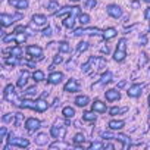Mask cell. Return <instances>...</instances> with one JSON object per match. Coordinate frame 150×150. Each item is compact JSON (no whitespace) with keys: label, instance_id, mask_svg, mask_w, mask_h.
I'll return each mask as SVG.
<instances>
[{"label":"cell","instance_id":"1","mask_svg":"<svg viewBox=\"0 0 150 150\" xmlns=\"http://www.w3.org/2000/svg\"><path fill=\"white\" fill-rule=\"evenodd\" d=\"M9 144L12 146H18V147H28L30 146V141L27 138H21V137H9Z\"/></svg>","mask_w":150,"mask_h":150},{"label":"cell","instance_id":"2","mask_svg":"<svg viewBox=\"0 0 150 150\" xmlns=\"http://www.w3.org/2000/svg\"><path fill=\"white\" fill-rule=\"evenodd\" d=\"M106 12H108V15H110L112 18H119V16H122V9H121L118 5H109V6L106 8Z\"/></svg>","mask_w":150,"mask_h":150},{"label":"cell","instance_id":"3","mask_svg":"<svg viewBox=\"0 0 150 150\" xmlns=\"http://www.w3.org/2000/svg\"><path fill=\"white\" fill-rule=\"evenodd\" d=\"M143 88H144L143 84H134V86L129 87V90H128L127 93H128L129 97H138V96L143 93Z\"/></svg>","mask_w":150,"mask_h":150},{"label":"cell","instance_id":"4","mask_svg":"<svg viewBox=\"0 0 150 150\" xmlns=\"http://www.w3.org/2000/svg\"><path fill=\"white\" fill-rule=\"evenodd\" d=\"M40 121L38 119H35V118H28L27 119V122H25V128L30 131V132H33V131H35V129H38L40 128Z\"/></svg>","mask_w":150,"mask_h":150},{"label":"cell","instance_id":"5","mask_svg":"<svg viewBox=\"0 0 150 150\" xmlns=\"http://www.w3.org/2000/svg\"><path fill=\"white\" fill-rule=\"evenodd\" d=\"M65 91L68 93H77L80 91V84L77 80H69L66 84H65Z\"/></svg>","mask_w":150,"mask_h":150},{"label":"cell","instance_id":"6","mask_svg":"<svg viewBox=\"0 0 150 150\" xmlns=\"http://www.w3.org/2000/svg\"><path fill=\"white\" fill-rule=\"evenodd\" d=\"M27 52H28L31 56H34V57H38V59L43 57V49H41L40 46H28V47H27Z\"/></svg>","mask_w":150,"mask_h":150},{"label":"cell","instance_id":"7","mask_svg":"<svg viewBox=\"0 0 150 150\" xmlns=\"http://www.w3.org/2000/svg\"><path fill=\"white\" fill-rule=\"evenodd\" d=\"M18 18H21V16H13V15L3 13L2 16H0V21H2V25L3 27H8V25H12L15 22V19H18Z\"/></svg>","mask_w":150,"mask_h":150},{"label":"cell","instance_id":"8","mask_svg":"<svg viewBox=\"0 0 150 150\" xmlns=\"http://www.w3.org/2000/svg\"><path fill=\"white\" fill-rule=\"evenodd\" d=\"M62 78H63V74L62 72H52L50 75H49V83L50 84H59L60 81H62Z\"/></svg>","mask_w":150,"mask_h":150},{"label":"cell","instance_id":"9","mask_svg":"<svg viewBox=\"0 0 150 150\" xmlns=\"http://www.w3.org/2000/svg\"><path fill=\"white\" fill-rule=\"evenodd\" d=\"M105 97H106V100H109V102H115V100H118V99L121 97V94H119L118 90L112 88V90H108V91L105 93Z\"/></svg>","mask_w":150,"mask_h":150},{"label":"cell","instance_id":"10","mask_svg":"<svg viewBox=\"0 0 150 150\" xmlns=\"http://www.w3.org/2000/svg\"><path fill=\"white\" fill-rule=\"evenodd\" d=\"M9 3L18 9H27L28 8V0H9Z\"/></svg>","mask_w":150,"mask_h":150},{"label":"cell","instance_id":"11","mask_svg":"<svg viewBox=\"0 0 150 150\" xmlns=\"http://www.w3.org/2000/svg\"><path fill=\"white\" fill-rule=\"evenodd\" d=\"M50 134H52V137H54V138H60V137H63V134H65V128H63V127H52Z\"/></svg>","mask_w":150,"mask_h":150},{"label":"cell","instance_id":"12","mask_svg":"<svg viewBox=\"0 0 150 150\" xmlns=\"http://www.w3.org/2000/svg\"><path fill=\"white\" fill-rule=\"evenodd\" d=\"M21 108H25V109H35L37 110V100L33 102V100H28V99H24L21 103H19Z\"/></svg>","mask_w":150,"mask_h":150},{"label":"cell","instance_id":"13","mask_svg":"<svg viewBox=\"0 0 150 150\" xmlns=\"http://www.w3.org/2000/svg\"><path fill=\"white\" fill-rule=\"evenodd\" d=\"M93 110L94 112H106V105L105 103H102L100 100H96L94 103H93Z\"/></svg>","mask_w":150,"mask_h":150},{"label":"cell","instance_id":"14","mask_svg":"<svg viewBox=\"0 0 150 150\" xmlns=\"http://www.w3.org/2000/svg\"><path fill=\"white\" fill-rule=\"evenodd\" d=\"M88 102H90V99H88L87 96H78L77 99H75V103H77V106H80V108L87 106Z\"/></svg>","mask_w":150,"mask_h":150},{"label":"cell","instance_id":"15","mask_svg":"<svg viewBox=\"0 0 150 150\" xmlns=\"http://www.w3.org/2000/svg\"><path fill=\"white\" fill-rule=\"evenodd\" d=\"M33 22H34L35 25H44V24L47 22V18H46L44 15H34V16H33Z\"/></svg>","mask_w":150,"mask_h":150},{"label":"cell","instance_id":"16","mask_svg":"<svg viewBox=\"0 0 150 150\" xmlns=\"http://www.w3.org/2000/svg\"><path fill=\"white\" fill-rule=\"evenodd\" d=\"M116 35V30L115 28H106L105 31H103V38L105 40H110V38H113Z\"/></svg>","mask_w":150,"mask_h":150},{"label":"cell","instance_id":"17","mask_svg":"<svg viewBox=\"0 0 150 150\" xmlns=\"http://www.w3.org/2000/svg\"><path fill=\"white\" fill-rule=\"evenodd\" d=\"M125 56H127V52H125V50L116 49V52H115V54H113V59H115L116 62H122V60L125 59Z\"/></svg>","mask_w":150,"mask_h":150},{"label":"cell","instance_id":"18","mask_svg":"<svg viewBox=\"0 0 150 150\" xmlns=\"http://www.w3.org/2000/svg\"><path fill=\"white\" fill-rule=\"evenodd\" d=\"M47 141H49L47 134H38V135L35 137V143H37L38 146H44V144H47Z\"/></svg>","mask_w":150,"mask_h":150},{"label":"cell","instance_id":"19","mask_svg":"<svg viewBox=\"0 0 150 150\" xmlns=\"http://www.w3.org/2000/svg\"><path fill=\"white\" fill-rule=\"evenodd\" d=\"M62 115H63L65 118H74V115H75V109L71 108V106H66V108H63Z\"/></svg>","mask_w":150,"mask_h":150},{"label":"cell","instance_id":"20","mask_svg":"<svg viewBox=\"0 0 150 150\" xmlns=\"http://www.w3.org/2000/svg\"><path fill=\"white\" fill-rule=\"evenodd\" d=\"M108 125L110 129H121L124 127V121H110Z\"/></svg>","mask_w":150,"mask_h":150},{"label":"cell","instance_id":"21","mask_svg":"<svg viewBox=\"0 0 150 150\" xmlns=\"http://www.w3.org/2000/svg\"><path fill=\"white\" fill-rule=\"evenodd\" d=\"M47 108H49L47 102H44L43 99L37 100V110H38V112H44V110H47Z\"/></svg>","mask_w":150,"mask_h":150},{"label":"cell","instance_id":"22","mask_svg":"<svg viewBox=\"0 0 150 150\" xmlns=\"http://www.w3.org/2000/svg\"><path fill=\"white\" fill-rule=\"evenodd\" d=\"M110 80H112V72H110V71H108V72H105V74L102 75V78H100V84L110 83Z\"/></svg>","mask_w":150,"mask_h":150},{"label":"cell","instance_id":"23","mask_svg":"<svg viewBox=\"0 0 150 150\" xmlns=\"http://www.w3.org/2000/svg\"><path fill=\"white\" fill-rule=\"evenodd\" d=\"M83 118H84V121H88V122H93V121H96L94 110H93V112H86V113L83 115Z\"/></svg>","mask_w":150,"mask_h":150},{"label":"cell","instance_id":"24","mask_svg":"<svg viewBox=\"0 0 150 150\" xmlns=\"http://www.w3.org/2000/svg\"><path fill=\"white\" fill-rule=\"evenodd\" d=\"M27 78H28V72H24L21 75V78L18 80V87H24L27 84Z\"/></svg>","mask_w":150,"mask_h":150},{"label":"cell","instance_id":"25","mask_svg":"<svg viewBox=\"0 0 150 150\" xmlns=\"http://www.w3.org/2000/svg\"><path fill=\"white\" fill-rule=\"evenodd\" d=\"M47 9H49V12H50V13H56V12H57L56 9H59L57 2H50V3L47 5Z\"/></svg>","mask_w":150,"mask_h":150},{"label":"cell","instance_id":"26","mask_svg":"<svg viewBox=\"0 0 150 150\" xmlns=\"http://www.w3.org/2000/svg\"><path fill=\"white\" fill-rule=\"evenodd\" d=\"M59 50H60V52H63V53L69 52V50H71L69 43H66V41H60V43H59Z\"/></svg>","mask_w":150,"mask_h":150},{"label":"cell","instance_id":"27","mask_svg":"<svg viewBox=\"0 0 150 150\" xmlns=\"http://www.w3.org/2000/svg\"><path fill=\"white\" fill-rule=\"evenodd\" d=\"M11 54H12V56H16V57H21V54H22V49H21L19 46H15V47L11 49Z\"/></svg>","mask_w":150,"mask_h":150},{"label":"cell","instance_id":"28","mask_svg":"<svg viewBox=\"0 0 150 150\" xmlns=\"http://www.w3.org/2000/svg\"><path fill=\"white\" fill-rule=\"evenodd\" d=\"M33 78H34L35 81H43V80H44V72H43V71H35V72L33 74Z\"/></svg>","mask_w":150,"mask_h":150},{"label":"cell","instance_id":"29","mask_svg":"<svg viewBox=\"0 0 150 150\" xmlns=\"http://www.w3.org/2000/svg\"><path fill=\"white\" fill-rule=\"evenodd\" d=\"M80 22H81V25H87L90 22V16L87 13H81L80 15Z\"/></svg>","mask_w":150,"mask_h":150},{"label":"cell","instance_id":"30","mask_svg":"<svg viewBox=\"0 0 150 150\" xmlns=\"http://www.w3.org/2000/svg\"><path fill=\"white\" fill-rule=\"evenodd\" d=\"M87 49H88V43H87V41H81V43H78V47H77L78 53H81V52H86Z\"/></svg>","mask_w":150,"mask_h":150},{"label":"cell","instance_id":"31","mask_svg":"<svg viewBox=\"0 0 150 150\" xmlns=\"http://www.w3.org/2000/svg\"><path fill=\"white\" fill-rule=\"evenodd\" d=\"M84 140H86V137H84V134H75V137H74V143H77V144H80V143H84Z\"/></svg>","mask_w":150,"mask_h":150},{"label":"cell","instance_id":"32","mask_svg":"<svg viewBox=\"0 0 150 150\" xmlns=\"http://www.w3.org/2000/svg\"><path fill=\"white\" fill-rule=\"evenodd\" d=\"M116 138H118L119 141H122L125 146H128V144H129V138H128L127 135H124V134H118V135H116Z\"/></svg>","mask_w":150,"mask_h":150},{"label":"cell","instance_id":"33","mask_svg":"<svg viewBox=\"0 0 150 150\" xmlns=\"http://www.w3.org/2000/svg\"><path fill=\"white\" fill-rule=\"evenodd\" d=\"M63 24H65V27L72 28V27H74V13H71V16H69V18H68V19H66Z\"/></svg>","mask_w":150,"mask_h":150},{"label":"cell","instance_id":"34","mask_svg":"<svg viewBox=\"0 0 150 150\" xmlns=\"http://www.w3.org/2000/svg\"><path fill=\"white\" fill-rule=\"evenodd\" d=\"M97 5V0H87V3H86V8L87 9H93L94 6Z\"/></svg>","mask_w":150,"mask_h":150},{"label":"cell","instance_id":"35","mask_svg":"<svg viewBox=\"0 0 150 150\" xmlns=\"http://www.w3.org/2000/svg\"><path fill=\"white\" fill-rule=\"evenodd\" d=\"M127 110V108H124V109H119V108H112L109 112H110V115H116V113H121V112H125Z\"/></svg>","mask_w":150,"mask_h":150},{"label":"cell","instance_id":"36","mask_svg":"<svg viewBox=\"0 0 150 150\" xmlns=\"http://www.w3.org/2000/svg\"><path fill=\"white\" fill-rule=\"evenodd\" d=\"M27 40V35L24 33H18V37H16V43H22Z\"/></svg>","mask_w":150,"mask_h":150},{"label":"cell","instance_id":"37","mask_svg":"<svg viewBox=\"0 0 150 150\" xmlns=\"http://www.w3.org/2000/svg\"><path fill=\"white\" fill-rule=\"evenodd\" d=\"M125 47H127V40H125V38H121V40H119V43H118V49L125 50Z\"/></svg>","mask_w":150,"mask_h":150},{"label":"cell","instance_id":"38","mask_svg":"<svg viewBox=\"0 0 150 150\" xmlns=\"http://www.w3.org/2000/svg\"><path fill=\"white\" fill-rule=\"evenodd\" d=\"M35 93H37V88H35V87H30V88L25 91V96H34Z\"/></svg>","mask_w":150,"mask_h":150},{"label":"cell","instance_id":"39","mask_svg":"<svg viewBox=\"0 0 150 150\" xmlns=\"http://www.w3.org/2000/svg\"><path fill=\"white\" fill-rule=\"evenodd\" d=\"M6 62H8L9 65H16V63H18V57H16V56H12V57L6 59Z\"/></svg>","mask_w":150,"mask_h":150},{"label":"cell","instance_id":"40","mask_svg":"<svg viewBox=\"0 0 150 150\" xmlns=\"http://www.w3.org/2000/svg\"><path fill=\"white\" fill-rule=\"evenodd\" d=\"M13 116H15L13 113H8V115L3 116V121H5V122H11V121H13Z\"/></svg>","mask_w":150,"mask_h":150},{"label":"cell","instance_id":"41","mask_svg":"<svg viewBox=\"0 0 150 150\" xmlns=\"http://www.w3.org/2000/svg\"><path fill=\"white\" fill-rule=\"evenodd\" d=\"M3 41H5V43L15 41V35H13V34H11V35H6V37H3Z\"/></svg>","mask_w":150,"mask_h":150},{"label":"cell","instance_id":"42","mask_svg":"<svg viewBox=\"0 0 150 150\" xmlns=\"http://www.w3.org/2000/svg\"><path fill=\"white\" fill-rule=\"evenodd\" d=\"M52 34H53V33H52V28H46V30L43 31V35H44V37H52Z\"/></svg>","mask_w":150,"mask_h":150},{"label":"cell","instance_id":"43","mask_svg":"<svg viewBox=\"0 0 150 150\" xmlns=\"http://www.w3.org/2000/svg\"><path fill=\"white\" fill-rule=\"evenodd\" d=\"M102 147H103L102 143H91L90 144V149H102Z\"/></svg>","mask_w":150,"mask_h":150},{"label":"cell","instance_id":"44","mask_svg":"<svg viewBox=\"0 0 150 150\" xmlns=\"http://www.w3.org/2000/svg\"><path fill=\"white\" fill-rule=\"evenodd\" d=\"M144 18H146L147 21H150V8H147V9H146V13H144Z\"/></svg>","mask_w":150,"mask_h":150},{"label":"cell","instance_id":"45","mask_svg":"<svg viewBox=\"0 0 150 150\" xmlns=\"http://www.w3.org/2000/svg\"><path fill=\"white\" fill-rule=\"evenodd\" d=\"M5 135H6V128H2V131H0V137L5 138Z\"/></svg>","mask_w":150,"mask_h":150},{"label":"cell","instance_id":"46","mask_svg":"<svg viewBox=\"0 0 150 150\" xmlns=\"http://www.w3.org/2000/svg\"><path fill=\"white\" fill-rule=\"evenodd\" d=\"M140 43H141V46H144V44L147 43V38H146V37H141V38H140Z\"/></svg>","mask_w":150,"mask_h":150},{"label":"cell","instance_id":"47","mask_svg":"<svg viewBox=\"0 0 150 150\" xmlns=\"http://www.w3.org/2000/svg\"><path fill=\"white\" fill-rule=\"evenodd\" d=\"M60 62H62V57L60 56H56L54 57V63H60Z\"/></svg>","mask_w":150,"mask_h":150},{"label":"cell","instance_id":"48","mask_svg":"<svg viewBox=\"0 0 150 150\" xmlns=\"http://www.w3.org/2000/svg\"><path fill=\"white\" fill-rule=\"evenodd\" d=\"M125 84H127V83H125V81H121V83H119V84H118V88H122V87H124V86H125Z\"/></svg>","mask_w":150,"mask_h":150},{"label":"cell","instance_id":"49","mask_svg":"<svg viewBox=\"0 0 150 150\" xmlns=\"http://www.w3.org/2000/svg\"><path fill=\"white\" fill-rule=\"evenodd\" d=\"M143 2H146V3H150V0H143Z\"/></svg>","mask_w":150,"mask_h":150},{"label":"cell","instance_id":"50","mask_svg":"<svg viewBox=\"0 0 150 150\" xmlns=\"http://www.w3.org/2000/svg\"><path fill=\"white\" fill-rule=\"evenodd\" d=\"M71 2H80V0H71Z\"/></svg>","mask_w":150,"mask_h":150},{"label":"cell","instance_id":"51","mask_svg":"<svg viewBox=\"0 0 150 150\" xmlns=\"http://www.w3.org/2000/svg\"><path fill=\"white\" fill-rule=\"evenodd\" d=\"M149 103H150V96H149Z\"/></svg>","mask_w":150,"mask_h":150}]
</instances>
